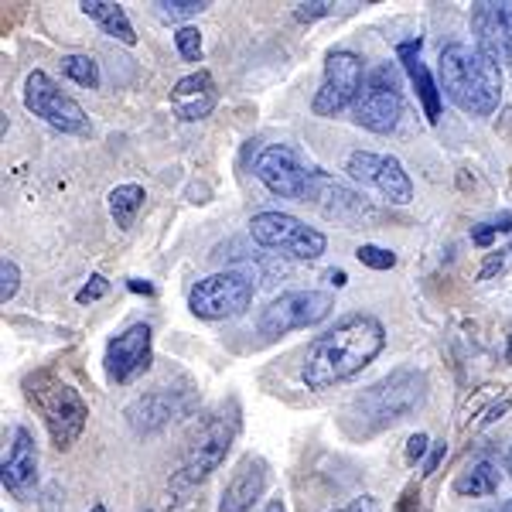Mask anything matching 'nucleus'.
I'll return each instance as SVG.
<instances>
[{"label": "nucleus", "mask_w": 512, "mask_h": 512, "mask_svg": "<svg viewBox=\"0 0 512 512\" xmlns=\"http://www.w3.org/2000/svg\"><path fill=\"white\" fill-rule=\"evenodd\" d=\"M386 349V328L373 315H352L338 321L332 332L318 335L304 355L301 379L308 390H332L345 379L359 376Z\"/></svg>", "instance_id": "1"}, {"label": "nucleus", "mask_w": 512, "mask_h": 512, "mask_svg": "<svg viewBox=\"0 0 512 512\" xmlns=\"http://www.w3.org/2000/svg\"><path fill=\"white\" fill-rule=\"evenodd\" d=\"M441 93L472 117H492L502 103V65L478 45L451 41L437 55Z\"/></svg>", "instance_id": "2"}, {"label": "nucleus", "mask_w": 512, "mask_h": 512, "mask_svg": "<svg viewBox=\"0 0 512 512\" xmlns=\"http://www.w3.org/2000/svg\"><path fill=\"white\" fill-rule=\"evenodd\" d=\"M424 400H427V376L420 369L400 366L355 396L349 410H345V417H349V427L355 434H376L420 410Z\"/></svg>", "instance_id": "3"}, {"label": "nucleus", "mask_w": 512, "mask_h": 512, "mask_svg": "<svg viewBox=\"0 0 512 512\" xmlns=\"http://www.w3.org/2000/svg\"><path fill=\"white\" fill-rule=\"evenodd\" d=\"M24 400L45 424L48 437L59 451H69L79 441L89 424V403L82 400L79 390H72L55 369H35L21 383Z\"/></svg>", "instance_id": "4"}, {"label": "nucleus", "mask_w": 512, "mask_h": 512, "mask_svg": "<svg viewBox=\"0 0 512 512\" xmlns=\"http://www.w3.org/2000/svg\"><path fill=\"white\" fill-rule=\"evenodd\" d=\"M239 427H243V410H239V403L236 400L219 403V407L195 427V434L188 437L181 465L175 478H171V489L188 492V489H195V485H202L205 478L226 461L229 448H233V441L239 437Z\"/></svg>", "instance_id": "5"}, {"label": "nucleus", "mask_w": 512, "mask_h": 512, "mask_svg": "<svg viewBox=\"0 0 512 512\" xmlns=\"http://www.w3.org/2000/svg\"><path fill=\"white\" fill-rule=\"evenodd\" d=\"M250 236L260 246H267V250H277L301 263L321 260V253L328 246L325 233H318L308 222L287 216V212H256L250 219Z\"/></svg>", "instance_id": "6"}, {"label": "nucleus", "mask_w": 512, "mask_h": 512, "mask_svg": "<svg viewBox=\"0 0 512 512\" xmlns=\"http://www.w3.org/2000/svg\"><path fill=\"white\" fill-rule=\"evenodd\" d=\"M253 280L243 270H219V274L198 280L188 291V308L202 321L239 318L253 304Z\"/></svg>", "instance_id": "7"}, {"label": "nucleus", "mask_w": 512, "mask_h": 512, "mask_svg": "<svg viewBox=\"0 0 512 512\" xmlns=\"http://www.w3.org/2000/svg\"><path fill=\"white\" fill-rule=\"evenodd\" d=\"M366 62L362 55L349 52V48H338V52H328L325 59V76H321V86L315 93V117H338L342 110L359 103L362 86H366Z\"/></svg>", "instance_id": "8"}, {"label": "nucleus", "mask_w": 512, "mask_h": 512, "mask_svg": "<svg viewBox=\"0 0 512 512\" xmlns=\"http://www.w3.org/2000/svg\"><path fill=\"white\" fill-rule=\"evenodd\" d=\"M253 175L270 195L291 198V202H311L318 168H304V161L297 158L291 147L270 144L253 158Z\"/></svg>", "instance_id": "9"}, {"label": "nucleus", "mask_w": 512, "mask_h": 512, "mask_svg": "<svg viewBox=\"0 0 512 512\" xmlns=\"http://www.w3.org/2000/svg\"><path fill=\"white\" fill-rule=\"evenodd\" d=\"M403 117V93H400V72L393 65H376L366 76L359 103L352 106V120L373 134H393Z\"/></svg>", "instance_id": "10"}, {"label": "nucleus", "mask_w": 512, "mask_h": 512, "mask_svg": "<svg viewBox=\"0 0 512 512\" xmlns=\"http://www.w3.org/2000/svg\"><path fill=\"white\" fill-rule=\"evenodd\" d=\"M24 106H28L35 117H41L48 123V127L62 130V134H89V117L86 110L72 99L65 89L55 82L48 72H28V79H24Z\"/></svg>", "instance_id": "11"}, {"label": "nucleus", "mask_w": 512, "mask_h": 512, "mask_svg": "<svg viewBox=\"0 0 512 512\" xmlns=\"http://www.w3.org/2000/svg\"><path fill=\"white\" fill-rule=\"evenodd\" d=\"M198 407V390L192 383L181 386H154L151 393H140L137 400L127 403L123 417H127L134 434H158L171 420L188 417Z\"/></svg>", "instance_id": "12"}, {"label": "nucleus", "mask_w": 512, "mask_h": 512, "mask_svg": "<svg viewBox=\"0 0 512 512\" xmlns=\"http://www.w3.org/2000/svg\"><path fill=\"white\" fill-rule=\"evenodd\" d=\"M335 308V297L325 291H291L280 294L267 308L260 311V335L267 338H280L287 332H301V328H311L318 321H325Z\"/></svg>", "instance_id": "13"}, {"label": "nucleus", "mask_w": 512, "mask_h": 512, "mask_svg": "<svg viewBox=\"0 0 512 512\" xmlns=\"http://www.w3.org/2000/svg\"><path fill=\"white\" fill-rule=\"evenodd\" d=\"M106 376L113 383L127 386L134 383L137 376H144L154 362V332L147 321H137V325L123 328L120 335H113L106 342Z\"/></svg>", "instance_id": "14"}, {"label": "nucleus", "mask_w": 512, "mask_h": 512, "mask_svg": "<svg viewBox=\"0 0 512 512\" xmlns=\"http://www.w3.org/2000/svg\"><path fill=\"white\" fill-rule=\"evenodd\" d=\"M345 171H349L355 181H362V185L376 188V192L383 198H390L393 205H407L410 198H414V181H410L400 158H393V154L355 151L349 154Z\"/></svg>", "instance_id": "15"}, {"label": "nucleus", "mask_w": 512, "mask_h": 512, "mask_svg": "<svg viewBox=\"0 0 512 512\" xmlns=\"http://www.w3.org/2000/svg\"><path fill=\"white\" fill-rule=\"evenodd\" d=\"M475 45L495 62L512 65V0H478L472 4Z\"/></svg>", "instance_id": "16"}, {"label": "nucleus", "mask_w": 512, "mask_h": 512, "mask_svg": "<svg viewBox=\"0 0 512 512\" xmlns=\"http://www.w3.org/2000/svg\"><path fill=\"white\" fill-rule=\"evenodd\" d=\"M0 482L4 489L14 495L18 502H28L31 492L38 485V448L35 437L28 427H14L11 448L4 454V465H0Z\"/></svg>", "instance_id": "17"}, {"label": "nucleus", "mask_w": 512, "mask_h": 512, "mask_svg": "<svg viewBox=\"0 0 512 512\" xmlns=\"http://www.w3.org/2000/svg\"><path fill=\"white\" fill-rule=\"evenodd\" d=\"M270 482V465L260 458V454H243L236 461L233 475H229L226 489H222L219 499V512H250L256 502L263 499Z\"/></svg>", "instance_id": "18"}, {"label": "nucleus", "mask_w": 512, "mask_h": 512, "mask_svg": "<svg viewBox=\"0 0 512 512\" xmlns=\"http://www.w3.org/2000/svg\"><path fill=\"white\" fill-rule=\"evenodd\" d=\"M216 99H219V93H216V79H212V72L198 69V72H192V76L175 82V89H171V110L178 113V120L198 123L216 110Z\"/></svg>", "instance_id": "19"}, {"label": "nucleus", "mask_w": 512, "mask_h": 512, "mask_svg": "<svg viewBox=\"0 0 512 512\" xmlns=\"http://www.w3.org/2000/svg\"><path fill=\"white\" fill-rule=\"evenodd\" d=\"M396 55H400V62H403V69H407L410 82L417 86V96H420V106H424L427 123H437V120H441V82H437L431 76V69L420 62V38L400 41V45H396Z\"/></svg>", "instance_id": "20"}, {"label": "nucleus", "mask_w": 512, "mask_h": 512, "mask_svg": "<svg viewBox=\"0 0 512 512\" xmlns=\"http://www.w3.org/2000/svg\"><path fill=\"white\" fill-rule=\"evenodd\" d=\"M454 492L458 495H472V499H485V495L499 492V465L489 451L475 454L465 465V472L454 478Z\"/></svg>", "instance_id": "21"}, {"label": "nucleus", "mask_w": 512, "mask_h": 512, "mask_svg": "<svg viewBox=\"0 0 512 512\" xmlns=\"http://www.w3.org/2000/svg\"><path fill=\"white\" fill-rule=\"evenodd\" d=\"M82 14H86L89 21L99 24V31L110 38H117L120 45H137V35H134V24H130L127 11H123L120 4H113V0H82Z\"/></svg>", "instance_id": "22"}, {"label": "nucleus", "mask_w": 512, "mask_h": 512, "mask_svg": "<svg viewBox=\"0 0 512 512\" xmlns=\"http://www.w3.org/2000/svg\"><path fill=\"white\" fill-rule=\"evenodd\" d=\"M106 202H110L113 222H117L120 229H130V226H134V219H137V212L144 209L147 192H144V185H117Z\"/></svg>", "instance_id": "23"}, {"label": "nucleus", "mask_w": 512, "mask_h": 512, "mask_svg": "<svg viewBox=\"0 0 512 512\" xmlns=\"http://www.w3.org/2000/svg\"><path fill=\"white\" fill-rule=\"evenodd\" d=\"M62 76L82 89H99V62L93 55H62Z\"/></svg>", "instance_id": "24"}, {"label": "nucleus", "mask_w": 512, "mask_h": 512, "mask_svg": "<svg viewBox=\"0 0 512 512\" xmlns=\"http://www.w3.org/2000/svg\"><path fill=\"white\" fill-rule=\"evenodd\" d=\"M151 7L161 21L178 24V21H188V18H198V14L209 7V0H158V4H151Z\"/></svg>", "instance_id": "25"}, {"label": "nucleus", "mask_w": 512, "mask_h": 512, "mask_svg": "<svg viewBox=\"0 0 512 512\" xmlns=\"http://www.w3.org/2000/svg\"><path fill=\"white\" fill-rule=\"evenodd\" d=\"M175 45H178V55L185 62H198V59H202V31L192 28V24H181L178 35H175Z\"/></svg>", "instance_id": "26"}, {"label": "nucleus", "mask_w": 512, "mask_h": 512, "mask_svg": "<svg viewBox=\"0 0 512 512\" xmlns=\"http://www.w3.org/2000/svg\"><path fill=\"white\" fill-rule=\"evenodd\" d=\"M355 256H359V263L369 270H393L396 267V253L383 250V246H373V243H362L359 250H355Z\"/></svg>", "instance_id": "27"}, {"label": "nucleus", "mask_w": 512, "mask_h": 512, "mask_svg": "<svg viewBox=\"0 0 512 512\" xmlns=\"http://www.w3.org/2000/svg\"><path fill=\"white\" fill-rule=\"evenodd\" d=\"M18 287H21V267L4 256V263H0V304L11 301L18 294Z\"/></svg>", "instance_id": "28"}, {"label": "nucleus", "mask_w": 512, "mask_h": 512, "mask_svg": "<svg viewBox=\"0 0 512 512\" xmlns=\"http://www.w3.org/2000/svg\"><path fill=\"white\" fill-rule=\"evenodd\" d=\"M106 294H110V280H106L103 274H93V277L86 280V284L79 287L76 301L79 304H93V301H103Z\"/></svg>", "instance_id": "29"}, {"label": "nucleus", "mask_w": 512, "mask_h": 512, "mask_svg": "<svg viewBox=\"0 0 512 512\" xmlns=\"http://www.w3.org/2000/svg\"><path fill=\"white\" fill-rule=\"evenodd\" d=\"M332 11H335V4H328V0H304V4L294 7V18L301 24H311L318 18H328Z\"/></svg>", "instance_id": "30"}, {"label": "nucleus", "mask_w": 512, "mask_h": 512, "mask_svg": "<svg viewBox=\"0 0 512 512\" xmlns=\"http://www.w3.org/2000/svg\"><path fill=\"white\" fill-rule=\"evenodd\" d=\"M335 512H383V502H379V495H359V499H352L349 506L335 509Z\"/></svg>", "instance_id": "31"}, {"label": "nucleus", "mask_w": 512, "mask_h": 512, "mask_svg": "<svg viewBox=\"0 0 512 512\" xmlns=\"http://www.w3.org/2000/svg\"><path fill=\"white\" fill-rule=\"evenodd\" d=\"M431 448H434L431 437H427V434H414V437L407 441V461H410V465H417V461L424 458V454L431 451Z\"/></svg>", "instance_id": "32"}, {"label": "nucleus", "mask_w": 512, "mask_h": 512, "mask_svg": "<svg viewBox=\"0 0 512 512\" xmlns=\"http://www.w3.org/2000/svg\"><path fill=\"white\" fill-rule=\"evenodd\" d=\"M495 236H499L495 222H482V226H475V229H472V243L478 246V250H489Z\"/></svg>", "instance_id": "33"}, {"label": "nucleus", "mask_w": 512, "mask_h": 512, "mask_svg": "<svg viewBox=\"0 0 512 512\" xmlns=\"http://www.w3.org/2000/svg\"><path fill=\"white\" fill-rule=\"evenodd\" d=\"M444 454H448V448H444V441H437L431 454H427V465H424V475H434L437 468H441V461H444Z\"/></svg>", "instance_id": "34"}, {"label": "nucleus", "mask_w": 512, "mask_h": 512, "mask_svg": "<svg viewBox=\"0 0 512 512\" xmlns=\"http://www.w3.org/2000/svg\"><path fill=\"white\" fill-rule=\"evenodd\" d=\"M502 267H506V253L499 250V253H492V256H489V263H485V267H482V274H478V280H489V277H495Z\"/></svg>", "instance_id": "35"}, {"label": "nucleus", "mask_w": 512, "mask_h": 512, "mask_svg": "<svg viewBox=\"0 0 512 512\" xmlns=\"http://www.w3.org/2000/svg\"><path fill=\"white\" fill-rule=\"evenodd\" d=\"M417 499H420V489H417V485H410V489L400 495V506H396L393 512H414L417 509Z\"/></svg>", "instance_id": "36"}, {"label": "nucleus", "mask_w": 512, "mask_h": 512, "mask_svg": "<svg viewBox=\"0 0 512 512\" xmlns=\"http://www.w3.org/2000/svg\"><path fill=\"white\" fill-rule=\"evenodd\" d=\"M509 407H512V400H509V396H506V400H499V403H495V407H489V414H485V420H482V424H495V420H499L502 414H506Z\"/></svg>", "instance_id": "37"}, {"label": "nucleus", "mask_w": 512, "mask_h": 512, "mask_svg": "<svg viewBox=\"0 0 512 512\" xmlns=\"http://www.w3.org/2000/svg\"><path fill=\"white\" fill-rule=\"evenodd\" d=\"M130 291L134 294H147V297H154V284H147V280H130Z\"/></svg>", "instance_id": "38"}, {"label": "nucleus", "mask_w": 512, "mask_h": 512, "mask_svg": "<svg viewBox=\"0 0 512 512\" xmlns=\"http://www.w3.org/2000/svg\"><path fill=\"white\" fill-rule=\"evenodd\" d=\"M328 284L345 287V284H349V277H345V270H328Z\"/></svg>", "instance_id": "39"}, {"label": "nucleus", "mask_w": 512, "mask_h": 512, "mask_svg": "<svg viewBox=\"0 0 512 512\" xmlns=\"http://www.w3.org/2000/svg\"><path fill=\"white\" fill-rule=\"evenodd\" d=\"M495 229H502V233H512V212H506V216L495 219Z\"/></svg>", "instance_id": "40"}, {"label": "nucleus", "mask_w": 512, "mask_h": 512, "mask_svg": "<svg viewBox=\"0 0 512 512\" xmlns=\"http://www.w3.org/2000/svg\"><path fill=\"white\" fill-rule=\"evenodd\" d=\"M267 512H287V509H284V502L274 499V502H270V506H267Z\"/></svg>", "instance_id": "41"}, {"label": "nucleus", "mask_w": 512, "mask_h": 512, "mask_svg": "<svg viewBox=\"0 0 512 512\" xmlns=\"http://www.w3.org/2000/svg\"><path fill=\"white\" fill-rule=\"evenodd\" d=\"M485 512H512V499L502 502V506H495V509H485Z\"/></svg>", "instance_id": "42"}, {"label": "nucleus", "mask_w": 512, "mask_h": 512, "mask_svg": "<svg viewBox=\"0 0 512 512\" xmlns=\"http://www.w3.org/2000/svg\"><path fill=\"white\" fill-rule=\"evenodd\" d=\"M506 472H509V478H512V448H509V454H506Z\"/></svg>", "instance_id": "43"}, {"label": "nucleus", "mask_w": 512, "mask_h": 512, "mask_svg": "<svg viewBox=\"0 0 512 512\" xmlns=\"http://www.w3.org/2000/svg\"><path fill=\"white\" fill-rule=\"evenodd\" d=\"M89 512H110V509H106L103 502H96V506H89Z\"/></svg>", "instance_id": "44"}]
</instances>
